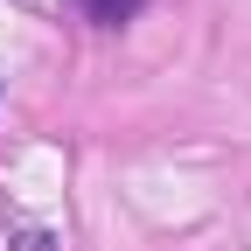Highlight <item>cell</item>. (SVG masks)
I'll list each match as a JSON object with an SVG mask.
<instances>
[{
	"label": "cell",
	"mask_w": 251,
	"mask_h": 251,
	"mask_svg": "<svg viewBox=\"0 0 251 251\" xmlns=\"http://www.w3.org/2000/svg\"><path fill=\"white\" fill-rule=\"evenodd\" d=\"M7 251H63V244H56V237H49V230H21V237H14V244H7Z\"/></svg>",
	"instance_id": "2"
},
{
	"label": "cell",
	"mask_w": 251,
	"mask_h": 251,
	"mask_svg": "<svg viewBox=\"0 0 251 251\" xmlns=\"http://www.w3.org/2000/svg\"><path fill=\"white\" fill-rule=\"evenodd\" d=\"M77 7H84L91 21H98V28H119V21H133V14L147 7V0H77Z\"/></svg>",
	"instance_id": "1"
}]
</instances>
